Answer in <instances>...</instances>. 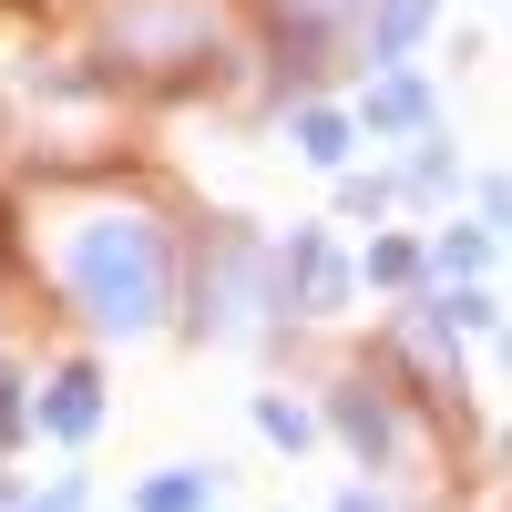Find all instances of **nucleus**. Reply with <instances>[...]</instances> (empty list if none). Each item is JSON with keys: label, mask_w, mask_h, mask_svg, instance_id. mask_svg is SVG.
<instances>
[{"label": "nucleus", "mask_w": 512, "mask_h": 512, "mask_svg": "<svg viewBox=\"0 0 512 512\" xmlns=\"http://www.w3.org/2000/svg\"><path fill=\"white\" fill-rule=\"evenodd\" d=\"M349 512H369V502H349Z\"/></svg>", "instance_id": "f03ea898"}, {"label": "nucleus", "mask_w": 512, "mask_h": 512, "mask_svg": "<svg viewBox=\"0 0 512 512\" xmlns=\"http://www.w3.org/2000/svg\"><path fill=\"white\" fill-rule=\"evenodd\" d=\"M195 502H205V482H154L144 492V512H195Z\"/></svg>", "instance_id": "f257e3e1"}]
</instances>
